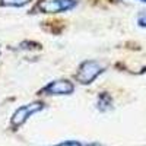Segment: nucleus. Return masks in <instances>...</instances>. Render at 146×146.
<instances>
[{
  "mask_svg": "<svg viewBox=\"0 0 146 146\" xmlns=\"http://www.w3.org/2000/svg\"><path fill=\"white\" fill-rule=\"evenodd\" d=\"M78 0H38L32 7V13H62L78 6Z\"/></svg>",
  "mask_w": 146,
  "mask_h": 146,
  "instance_id": "nucleus-1",
  "label": "nucleus"
},
{
  "mask_svg": "<svg viewBox=\"0 0 146 146\" xmlns=\"http://www.w3.org/2000/svg\"><path fill=\"white\" fill-rule=\"evenodd\" d=\"M44 107H45V104L41 102V101L29 102V104H25V105L19 107L10 117V123H9L10 127L13 130L19 129L22 124H25L34 114H36V113H40L41 110H44Z\"/></svg>",
  "mask_w": 146,
  "mask_h": 146,
  "instance_id": "nucleus-2",
  "label": "nucleus"
},
{
  "mask_svg": "<svg viewBox=\"0 0 146 146\" xmlns=\"http://www.w3.org/2000/svg\"><path fill=\"white\" fill-rule=\"evenodd\" d=\"M104 72H105V66L100 63L98 60H85L78 69L76 79L82 85H89L100 75H102Z\"/></svg>",
  "mask_w": 146,
  "mask_h": 146,
  "instance_id": "nucleus-3",
  "label": "nucleus"
},
{
  "mask_svg": "<svg viewBox=\"0 0 146 146\" xmlns=\"http://www.w3.org/2000/svg\"><path fill=\"white\" fill-rule=\"evenodd\" d=\"M75 91V85L73 82L67 79H57L48 82L45 86L40 91V94L45 95H70Z\"/></svg>",
  "mask_w": 146,
  "mask_h": 146,
  "instance_id": "nucleus-4",
  "label": "nucleus"
},
{
  "mask_svg": "<svg viewBox=\"0 0 146 146\" xmlns=\"http://www.w3.org/2000/svg\"><path fill=\"white\" fill-rule=\"evenodd\" d=\"M96 108L100 111H107V110L113 108V98L108 92H101L98 95V100H96Z\"/></svg>",
  "mask_w": 146,
  "mask_h": 146,
  "instance_id": "nucleus-5",
  "label": "nucleus"
},
{
  "mask_svg": "<svg viewBox=\"0 0 146 146\" xmlns=\"http://www.w3.org/2000/svg\"><path fill=\"white\" fill-rule=\"evenodd\" d=\"M51 146H104L98 142H83V140H75V139H70V140H63L57 145H51Z\"/></svg>",
  "mask_w": 146,
  "mask_h": 146,
  "instance_id": "nucleus-6",
  "label": "nucleus"
},
{
  "mask_svg": "<svg viewBox=\"0 0 146 146\" xmlns=\"http://www.w3.org/2000/svg\"><path fill=\"white\" fill-rule=\"evenodd\" d=\"M32 0H0V6H7V7H23Z\"/></svg>",
  "mask_w": 146,
  "mask_h": 146,
  "instance_id": "nucleus-7",
  "label": "nucleus"
},
{
  "mask_svg": "<svg viewBox=\"0 0 146 146\" xmlns=\"http://www.w3.org/2000/svg\"><path fill=\"white\" fill-rule=\"evenodd\" d=\"M137 25L142 27V28H146V10H143L137 16Z\"/></svg>",
  "mask_w": 146,
  "mask_h": 146,
  "instance_id": "nucleus-8",
  "label": "nucleus"
},
{
  "mask_svg": "<svg viewBox=\"0 0 146 146\" xmlns=\"http://www.w3.org/2000/svg\"><path fill=\"white\" fill-rule=\"evenodd\" d=\"M139 2H143V3H146V0H139Z\"/></svg>",
  "mask_w": 146,
  "mask_h": 146,
  "instance_id": "nucleus-9",
  "label": "nucleus"
}]
</instances>
